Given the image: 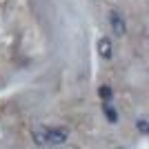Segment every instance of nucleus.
I'll return each mask as SVG.
<instances>
[{
  "instance_id": "nucleus-1",
  "label": "nucleus",
  "mask_w": 149,
  "mask_h": 149,
  "mask_svg": "<svg viewBox=\"0 0 149 149\" xmlns=\"http://www.w3.org/2000/svg\"><path fill=\"white\" fill-rule=\"evenodd\" d=\"M31 138H33L36 145H62V143H67L69 131L65 127H47V125H42V127H33Z\"/></svg>"
},
{
  "instance_id": "nucleus-2",
  "label": "nucleus",
  "mask_w": 149,
  "mask_h": 149,
  "mask_svg": "<svg viewBox=\"0 0 149 149\" xmlns=\"http://www.w3.org/2000/svg\"><path fill=\"white\" fill-rule=\"evenodd\" d=\"M109 25H111V31L118 38H123L125 33H127V20H125V16L120 11H116V9L109 13Z\"/></svg>"
},
{
  "instance_id": "nucleus-3",
  "label": "nucleus",
  "mask_w": 149,
  "mask_h": 149,
  "mask_svg": "<svg viewBox=\"0 0 149 149\" xmlns=\"http://www.w3.org/2000/svg\"><path fill=\"white\" fill-rule=\"evenodd\" d=\"M98 51H100V56L105 58V60H109V58L113 56L111 54V40H109V38H100V42H98Z\"/></svg>"
},
{
  "instance_id": "nucleus-4",
  "label": "nucleus",
  "mask_w": 149,
  "mask_h": 149,
  "mask_svg": "<svg viewBox=\"0 0 149 149\" xmlns=\"http://www.w3.org/2000/svg\"><path fill=\"white\" fill-rule=\"evenodd\" d=\"M102 111H105V116H107V120L111 125H116L118 123V111L111 107V102H102Z\"/></svg>"
},
{
  "instance_id": "nucleus-5",
  "label": "nucleus",
  "mask_w": 149,
  "mask_h": 149,
  "mask_svg": "<svg viewBox=\"0 0 149 149\" xmlns=\"http://www.w3.org/2000/svg\"><path fill=\"white\" fill-rule=\"evenodd\" d=\"M111 87H109V85H102V87H100V98L105 100V102H109V98H111Z\"/></svg>"
},
{
  "instance_id": "nucleus-6",
  "label": "nucleus",
  "mask_w": 149,
  "mask_h": 149,
  "mask_svg": "<svg viewBox=\"0 0 149 149\" xmlns=\"http://www.w3.org/2000/svg\"><path fill=\"white\" fill-rule=\"evenodd\" d=\"M136 127H138V131H140V134H143V136H145V134H147V131H149L147 118H138V120H136Z\"/></svg>"
}]
</instances>
